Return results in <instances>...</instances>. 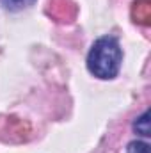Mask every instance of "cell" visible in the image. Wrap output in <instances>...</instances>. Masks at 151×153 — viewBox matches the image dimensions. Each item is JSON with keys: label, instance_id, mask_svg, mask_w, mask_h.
Listing matches in <instances>:
<instances>
[{"label": "cell", "instance_id": "obj_4", "mask_svg": "<svg viewBox=\"0 0 151 153\" xmlns=\"http://www.w3.org/2000/svg\"><path fill=\"white\" fill-rule=\"evenodd\" d=\"M126 153H150V144L141 141V139H135V141L128 143Z\"/></svg>", "mask_w": 151, "mask_h": 153}, {"label": "cell", "instance_id": "obj_3", "mask_svg": "<svg viewBox=\"0 0 151 153\" xmlns=\"http://www.w3.org/2000/svg\"><path fill=\"white\" fill-rule=\"evenodd\" d=\"M2 7L7 11H23L36 4V0H0Z\"/></svg>", "mask_w": 151, "mask_h": 153}, {"label": "cell", "instance_id": "obj_1", "mask_svg": "<svg viewBox=\"0 0 151 153\" xmlns=\"http://www.w3.org/2000/svg\"><path fill=\"white\" fill-rule=\"evenodd\" d=\"M89 73L100 80H112L119 75L123 64V48L115 36H101L89 48L85 59Z\"/></svg>", "mask_w": 151, "mask_h": 153}, {"label": "cell", "instance_id": "obj_2", "mask_svg": "<svg viewBox=\"0 0 151 153\" xmlns=\"http://www.w3.org/2000/svg\"><path fill=\"white\" fill-rule=\"evenodd\" d=\"M135 135H141V137H150V111H144L139 117H135L133 125H132Z\"/></svg>", "mask_w": 151, "mask_h": 153}]
</instances>
